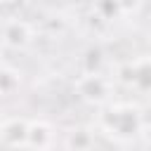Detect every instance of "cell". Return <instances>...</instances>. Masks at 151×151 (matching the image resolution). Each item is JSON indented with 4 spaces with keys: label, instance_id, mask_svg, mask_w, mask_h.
<instances>
[{
    "label": "cell",
    "instance_id": "obj_1",
    "mask_svg": "<svg viewBox=\"0 0 151 151\" xmlns=\"http://www.w3.org/2000/svg\"><path fill=\"white\" fill-rule=\"evenodd\" d=\"M101 130L113 137H132L142 132V116L130 104H116L101 116Z\"/></svg>",
    "mask_w": 151,
    "mask_h": 151
},
{
    "label": "cell",
    "instance_id": "obj_2",
    "mask_svg": "<svg viewBox=\"0 0 151 151\" xmlns=\"http://www.w3.org/2000/svg\"><path fill=\"white\" fill-rule=\"evenodd\" d=\"M111 87H113L111 80L104 78L99 71H87V73L80 76L78 83H76L78 97H80L83 101H87V104H104V101H109Z\"/></svg>",
    "mask_w": 151,
    "mask_h": 151
},
{
    "label": "cell",
    "instance_id": "obj_3",
    "mask_svg": "<svg viewBox=\"0 0 151 151\" xmlns=\"http://www.w3.org/2000/svg\"><path fill=\"white\" fill-rule=\"evenodd\" d=\"M0 40H2V45L12 47V50H24L33 40V28L24 19H9L0 31Z\"/></svg>",
    "mask_w": 151,
    "mask_h": 151
},
{
    "label": "cell",
    "instance_id": "obj_4",
    "mask_svg": "<svg viewBox=\"0 0 151 151\" xmlns=\"http://www.w3.org/2000/svg\"><path fill=\"white\" fill-rule=\"evenodd\" d=\"M26 134H28V120L21 116H12L0 123V144L2 146H24L26 149Z\"/></svg>",
    "mask_w": 151,
    "mask_h": 151
},
{
    "label": "cell",
    "instance_id": "obj_5",
    "mask_svg": "<svg viewBox=\"0 0 151 151\" xmlns=\"http://www.w3.org/2000/svg\"><path fill=\"white\" fill-rule=\"evenodd\" d=\"M54 146V127L47 120H28L26 149H50Z\"/></svg>",
    "mask_w": 151,
    "mask_h": 151
},
{
    "label": "cell",
    "instance_id": "obj_6",
    "mask_svg": "<svg viewBox=\"0 0 151 151\" xmlns=\"http://www.w3.org/2000/svg\"><path fill=\"white\" fill-rule=\"evenodd\" d=\"M19 85H21L19 71L12 68V66H2V64H0V97H12V94H17Z\"/></svg>",
    "mask_w": 151,
    "mask_h": 151
},
{
    "label": "cell",
    "instance_id": "obj_7",
    "mask_svg": "<svg viewBox=\"0 0 151 151\" xmlns=\"http://www.w3.org/2000/svg\"><path fill=\"white\" fill-rule=\"evenodd\" d=\"M132 71H134V80L132 85L144 90V92H151V59H137L132 61Z\"/></svg>",
    "mask_w": 151,
    "mask_h": 151
},
{
    "label": "cell",
    "instance_id": "obj_8",
    "mask_svg": "<svg viewBox=\"0 0 151 151\" xmlns=\"http://www.w3.org/2000/svg\"><path fill=\"white\" fill-rule=\"evenodd\" d=\"M64 146H68V149H92L94 146V132H90V130H73V132H68Z\"/></svg>",
    "mask_w": 151,
    "mask_h": 151
},
{
    "label": "cell",
    "instance_id": "obj_9",
    "mask_svg": "<svg viewBox=\"0 0 151 151\" xmlns=\"http://www.w3.org/2000/svg\"><path fill=\"white\" fill-rule=\"evenodd\" d=\"M142 5H144V0H116V7H118V12L120 14H137L139 9H142Z\"/></svg>",
    "mask_w": 151,
    "mask_h": 151
},
{
    "label": "cell",
    "instance_id": "obj_10",
    "mask_svg": "<svg viewBox=\"0 0 151 151\" xmlns=\"http://www.w3.org/2000/svg\"><path fill=\"white\" fill-rule=\"evenodd\" d=\"M146 142H149V146H151V130L146 132Z\"/></svg>",
    "mask_w": 151,
    "mask_h": 151
}]
</instances>
